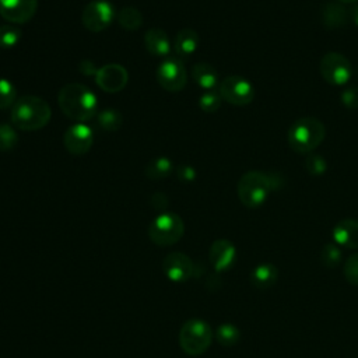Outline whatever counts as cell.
<instances>
[{
  "label": "cell",
  "instance_id": "obj_1",
  "mask_svg": "<svg viewBox=\"0 0 358 358\" xmlns=\"http://www.w3.org/2000/svg\"><path fill=\"white\" fill-rule=\"evenodd\" d=\"M60 110L73 120L84 123L96 113L98 99L95 94L80 83H69L62 87L57 95Z\"/></svg>",
  "mask_w": 358,
  "mask_h": 358
},
{
  "label": "cell",
  "instance_id": "obj_2",
  "mask_svg": "<svg viewBox=\"0 0 358 358\" xmlns=\"http://www.w3.org/2000/svg\"><path fill=\"white\" fill-rule=\"evenodd\" d=\"M278 176L262 171H249L238 182L236 192L241 203L248 208L260 207L268 197L270 192L280 187Z\"/></svg>",
  "mask_w": 358,
  "mask_h": 358
},
{
  "label": "cell",
  "instance_id": "obj_3",
  "mask_svg": "<svg viewBox=\"0 0 358 358\" xmlns=\"http://www.w3.org/2000/svg\"><path fill=\"white\" fill-rule=\"evenodd\" d=\"M49 103L35 95L20 96L11 109V123L20 130H39L50 120Z\"/></svg>",
  "mask_w": 358,
  "mask_h": 358
},
{
  "label": "cell",
  "instance_id": "obj_4",
  "mask_svg": "<svg viewBox=\"0 0 358 358\" xmlns=\"http://www.w3.org/2000/svg\"><path fill=\"white\" fill-rule=\"evenodd\" d=\"M326 129L324 124L310 116L299 117L295 120L288 130V144L299 154H306L316 150L324 140Z\"/></svg>",
  "mask_w": 358,
  "mask_h": 358
},
{
  "label": "cell",
  "instance_id": "obj_5",
  "mask_svg": "<svg viewBox=\"0 0 358 358\" xmlns=\"http://www.w3.org/2000/svg\"><path fill=\"white\" fill-rule=\"evenodd\" d=\"M213 341V330L210 324L201 319L186 320L179 331V345L189 355H200L206 352Z\"/></svg>",
  "mask_w": 358,
  "mask_h": 358
},
{
  "label": "cell",
  "instance_id": "obj_6",
  "mask_svg": "<svg viewBox=\"0 0 358 358\" xmlns=\"http://www.w3.org/2000/svg\"><path fill=\"white\" fill-rule=\"evenodd\" d=\"M183 220L175 213H161L148 227V236L157 246H171L176 243L183 236Z\"/></svg>",
  "mask_w": 358,
  "mask_h": 358
},
{
  "label": "cell",
  "instance_id": "obj_7",
  "mask_svg": "<svg viewBox=\"0 0 358 358\" xmlns=\"http://www.w3.org/2000/svg\"><path fill=\"white\" fill-rule=\"evenodd\" d=\"M218 92L224 101L235 106L249 105L255 98L252 83L241 76L225 77L218 87Z\"/></svg>",
  "mask_w": 358,
  "mask_h": 358
},
{
  "label": "cell",
  "instance_id": "obj_8",
  "mask_svg": "<svg viewBox=\"0 0 358 358\" xmlns=\"http://www.w3.org/2000/svg\"><path fill=\"white\" fill-rule=\"evenodd\" d=\"M320 74L331 85H344L350 81L352 74V67L350 60L337 53L329 52L320 60Z\"/></svg>",
  "mask_w": 358,
  "mask_h": 358
},
{
  "label": "cell",
  "instance_id": "obj_9",
  "mask_svg": "<svg viewBox=\"0 0 358 358\" xmlns=\"http://www.w3.org/2000/svg\"><path fill=\"white\" fill-rule=\"evenodd\" d=\"M115 18V8L108 0H92L83 10V24L91 32L106 29Z\"/></svg>",
  "mask_w": 358,
  "mask_h": 358
},
{
  "label": "cell",
  "instance_id": "obj_10",
  "mask_svg": "<svg viewBox=\"0 0 358 358\" xmlns=\"http://www.w3.org/2000/svg\"><path fill=\"white\" fill-rule=\"evenodd\" d=\"M158 84L171 92H176L185 88L187 81L186 67L178 57L165 59L157 69Z\"/></svg>",
  "mask_w": 358,
  "mask_h": 358
},
{
  "label": "cell",
  "instance_id": "obj_11",
  "mask_svg": "<svg viewBox=\"0 0 358 358\" xmlns=\"http://www.w3.org/2000/svg\"><path fill=\"white\" fill-rule=\"evenodd\" d=\"M94 143V131L90 126L77 122L67 127L63 136L66 150L73 155H83L90 151Z\"/></svg>",
  "mask_w": 358,
  "mask_h": 358
},
{
  "label": "cell",
  "instance_id": "obj_12",
  "mask_svg": "<svg viewBox=\"0 0 358 358\" xmlns=\"http://www.w3.org/2000/svg\"><path fill=\"white\" fill-rule=\"evenodd\" d=\"M127 70L117 63H108L98 69L95 74L96 85L105 92H117L127 84Z\"/></svg>",
  "mask_w": 358,
  "mask_h": 358
},
{
  "label": "cell",
  "instance_id": "obj_13",
  "mask_svg": "<svg viewBox=\"0 0 358 358\" xmlns=\"http://www.w3.org/2000/svg\"><path fill=\"white\" fill-rule=\"evenodd\" d=\"M164 274L173 282L187 281L194 271L192 259L182 252H172L162 260Z\"/></svg>",
  "mask_w": 358,
  "mask_h": 358
},
{
  "label": "cell",
  "instance_id": "obj_14",
  "mask_svg": "<svg viewBox=\"0 0 358 358\" xmlns=\"http://www.w3.org/2000/svg\"><path fill=\"white\" fill-rule=\"evenodd\" d=\"M36 8L38 0H0V15L14 24L28 22Z\"/></svg>",
  "mask_w": 358,
  "mask_h": 358
},
{
  "label": "cell",
  "instance_id": "obj_15",
  "mask_svg": "<svg viewBox=\"0 0 358 358\" xmlns=\"http://www.w3.org/2000/svg\"><path fill=\"white\" fill-rule=\"evenodd\" d=\"M208 260L217 271L229 270L236 260L235 245L228 239H217L208 250Z\"/></svg>",
  "mask_w": 358,
  "mask_h": 358
},
{
  "label": "cell",
  "instance_id": "obj_16",
  "mask_svg": "<svg viewBox=\"0 0 358 358\" xmlns=\"http://www.w3.org/2000/svg\"><path fill=\"white\" fill-rule=\"evenodd\" d=\"M333 239L338 246L358 249V220L345 218L333 228Z\"/></svg>",
  "mask_w": 358,
  "mask_h": 358
},
{
  "label": "cell",
  "instance_id": "obj_17",
  "mask_svg": "<svg viewBox=\"0 0 358 358\" xmlns=\"http://www.w3.org/2000/svg\"><path fill=\"white\" fill-rule=\"evenodd\" d=\"M145 49L154 56H166L171 52V41L165 31L159 28H151L144 34Z\"/></svg>",
  "mask_w": 358,
  "mask_h": 358
},
{
  "label": "cell",
  "instance_id": "obj_18",
  "mask_svg": "<svg viewBox=\"0 0 358 358\" xmlns=\"http://www.w3.org/2000/svg\"><path fill=\"white\" fill-rule=\"evenodd\" d=\"M278 280V268L271 263H262L256 266L250 274V282L257 289H268Z\"/></svg>",
  "mask_w": 358,
  "mask_h": 358
},
{
  "label": "cell",
  "instance_id": "obj_19",
  "mask_svg": "<svg viewBox=\"0 0 358 358\" xmlns=\"http://www.w3.org/2000/svg\"><path fill=\"white\" fill-rule=\"evenodd\" d=\"M199 46V34L192 28L180 29L173 41V50L180 57H187Z\"/></svg>",
  "mask_w": 358,
  "mask_h": 358
},
{
  "label": "cell",
  "instance_id": "obj_20",
  "mask_svg": "<svg viewBox=\"0 0 358 358\" xmlns=\"http://www.w3.org/2000/svg\"><path fill=\"white\" fill-rule=\"evenodd\" d=\"M192 78L194 80V83L201 87L203 90L211 91L213 88L217 87L218 84V73L217 70L206 63V62H200L196 63L192 69Z\"/></svg>",
  "mask_w": 358,
  "mask_h": 358
},
{
  "label": "cell",
  "instance_id": "obj_21",
  "mask_svg": "<svg viewBox=\"0 0 358 358\" xmlns=\"http://www.w3.org/2000/svg\"><path fill=\"white\" fill-rule=\"evenodd\" d=\"M173 171L172 161L166 157H157L152 161H150L145 166V175L150 179L159 180L168 178Z\"/></svg>",
  "mask_w": 358,
  "mask_h": 358
},
{
  "label": "cell",
  "instance_id": "obj_22",
  "mask_svg": "<svg viewBox=\"0 0 358 358\" xmlns=\"http://www.w3.org/2000/svg\"><path fill=\"white\" fill-rule=\"evenodd\" d=\"M348 15V11L341 3H331L323 10V22L330 28H338L347 22Z\"/></svg>",
  "mask_w": 358,
  "mask_h": 358
},
{
  "label": "cell",
  "instance_id": "obj_23",
  "mask_svg": "<svg viewBox=\"0 0 358 358\" xmlns=\"http://www.w3.org/2000/svg\"><path fill=\"white\" fill-rule=\"evenodd\" d=\"M117 22L127 31H136L143 24V15L136 7L126 6L117 11Z\"/></svg>",
  "mask_w": 358,
  "mask_h": 358
},
{
  "label": "cell",
  "instance_id": "obj_24",
  "mask_svg": "<svg viewBox=\"0 0 358 358\" xmlns=\"http://www.w3.org/2000/svg\"><path fill=\"white\" fill-rule=\"evenodd\" d=\"M215 338L222 347H234L241 338V331L234 323H222L215 330Z\"/></svg>",
  "mask_w": 358,
  "mask_h": 358
},
{
  "label": "cell",
  "instance_id": "obj_25",
  "mask_svg": "<svg viewBox=\"0 0 358 358\" xmlns=\"http://www.w3.org/2000/svg\"><path fill=\"white\" fill-rule=\"evenodd\" d=\"M123 117L116 109H105L98 115V124L106 131H116L122 127Z\"/></svg>",
  "mask_w": 358,
  "mask_h": 358
},
{
  "label": "cell",
  "instance_id": "obj_26",
  "mask_svg": "<svg viewBox=\"0 0 358 358\" xmlns=\"http://www.w3.org/2000/svg\"><path fill=\"white\" fill-rule=\"evenodd\" d=\"M18 144V134L14 126L8 123H0V151H11Z\"/></svg>",
  "mask_w": 358,
  "mask_h": 358
},
{
  "label": "cell",
  "instance_id": "obj_27",
  "mask_svg": "<svg viewBox=\"0 0 358 358\" xmlns=\"http://www.w3.org/2000/svg\"><path fill=\"white\" fill-rule=\"evenodd\" d=\"M21 39L20 28L14 25H1L0 27V48L1 49H11L15 46Z\"/></svg>",
  "mask_w": 358,
  "mask_h": 358
},
{
  "label": "cell",
  "instance_id": "obj_28",
  "mask_svg": "<svg viewBox=\"0 0 358 358\" xmlns=\"http://www.w3.org/2000/svg\"><path fill=\"white\" fill-rule=\"evenodd\" d=\"M17 101V90L14 84L6 78H0V109L13 106Z\"/></svg>",
  "mask_w": 358,
  "mask_h": 358
},
{
  "label": "cell",
  "instance_id": "obj_29",
  "mask_svg": "<svg viewBox=\"0 0 358 358\" xmlns=\"http://www.w3.org/2000/svg\"><path fill=\"white\" fill-rule=\"evenodd\" d=\"M320 259H322V263L329 268L338 266V263L341 262V250H340L338 245L337 243H326L320 252Z\"/></svg>",
  "mask_w": 358,
  "mask_h": 358
},
{
  "label": "cell",
  "instance_id": "obj_30",
  "mask_svg": "<svg viewBox=\"0 0 358 358\" xmlns=\"http://www.w3.org/2000/svg\"><path fill=\"white\" fill-rule=\"evenodd\" d=\"M221 102H222V98H221L220 92H215V91H206L199 98L200 109L207 113H213V112L218 110L221 106Z\"/></svg>",
  "mask_w": 358,
  "mask_h": 358
},
{
  "label": "cell",
  "instance_id": "obj_31",
  "mask_svg": "<svg viewBox=\"0 0 358 358\" xmlns=\"http://www.w3.org/2000/svg\"><path fill=\"white\" fill-rule=\"evenodd\" d=\"M344 275L350 284L358 287V253H354L347 259L344 264Z\"/></svg>",
  "mask_w": 358,
  "mask_h": 358
},
{
  "label": "cell",
  "instance_id": "obj_32",
  "mask_svg": "<svg viewBox=\"0 0 358 358\" xmlns=\"http://www.w3.org/2000/svg\"><path fill=\"white\" fill-rule=\"evenodd\" d=\"M305 166H306V171L310 173V175H322L326 171V161L324 158H322L320 155H309L305 161Z\"/></svg>",
  "mask_w": 358,
  "mask_h": 358
},
{
  "label": "cell",
  "instance_id": "obj_33",
  "mask_svg": "<svg viewBox=\"0 0 358 358\" xmlns=\"http://www.w3.org/2000/svg\"><path fill=\"white\" fill-rule=\"evenodd\" d=\"M341 102L348 109H357L358 108V87H355V85L347 87L341 94Z\"/></svg>",
  "mask_w": 358,
  "mask_h": 358
},
{
  "label": "cell",
  "instance_id": "obj_34",
  "mask_svg": "<svg viewBox=\"0 0 358 358\" xmlns=\"http://www.w3.org/2000/svg\"><path fill=\"white\" fill-rule=\"evenodd\" d=\"M176 176L182 182H190L196 178V171L190 165H180L176 169Z\"/></svg>",
  "mask_w": 358,
  "mask_h": 358
},
{
  "label": "cell",
  "instance_id": "obj_35",
  "mask_svg": "<svg viewBox=\"0 0 358 358\" xmlns=\"http://www.w3.org/2000/svg\"><path fill=\"white\" fill-rule=\"evenodd\" d=\"M151 204L157 210H164L168 206V199H166V196L164 193H155L151 197Z\"/></svg>",
  "mask_w": 358,
  "mask_h": 358
},
{
  "label": "cell",
  "instance_id": "obj_36",
  "mask_svg": "<svg viewBox=\"0 0 358 358\" xmlns=\"http://www.w3.org/2000/svg\"><path fill=\"white\" fill-rule=\"evenodd\" d=\"M78 69H80V71H81L83 74H85V76L94 74V77H95V74H96V71H98V69L95 67V64H94L91 60H81Z\"/></svg>",
  "mask_w": 358,
  "mask_h": 358
},
{
  "label": "cell",
  "instance_id": "obj_37",
  "mask_svg": "<svg viewBox=\"0 0 358 358\" xmlns=\"http://www.w3.org/2000/svg\"><path fill=\"white\" fill-rule=\"evenodd\" d=\"M348 14H350V18L354 21V24L358 25V3L352 4V7L350 8Z\"/></svg>",
  "mask_w": 358,
  "mask_h": 358
},
{
  "label": "cell",
  "instance_id": "obj_38",
  "mask_svg": "<svg viewBox=\"0 0 358 358\" xmlns=\"http://www.w3.org/2000/svg\"><path fill=\"white\" fill-rule=\"evenodd\" d=\"M338 3H341V4H350V3H354V1H357V0H337Z\"/></svg>",
  "mask_w": 358,
  "mask_h": 358
}]
</instances>
